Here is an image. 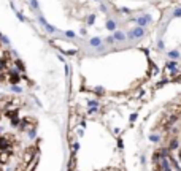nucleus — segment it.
<instances>
[{
    "label": "nucleus",
    "mask_w": 181,
    "mask_h": 171,
    "mask_svg": "<svg viewBox=\"0 0 181 171\" xmlns=\"http://www.w3.org/2000/svg\"><path fill=\"white\" fill-rule=\"evenodd\" d=\"M143 35H145V30L142 27H137V29H133L132 32L127 33V38H140V36H143Z\"/></svg>",
    "instance_id": "f257e3e1"
},
{
    "label": "nucleus",
    "mask_w": 181,
    "mask_h": 171,
    "mask_svg": "<svg viewBox=\"0 0 181 171\" xmlns=\"http://www.w3.org/2000/svg\"><path fill=\"white\" fill-rule=\"evenodd\" d=\"M38 22H40V24H41L46 30H48V32H51V33H53V32H56V29L53 27V25H49L48 22L45 21V18H43V16H38Z\"/></svg>",
    "instance_id": "f03ea898"
},
{
    "label": "nucleus",
    "mask_w": 181,
    "mask_h": 171,
    "mask_svg": "<svg viewBox=\"0 0 181 171\" xmlns=\"http://www.w3.org/2000/svg\"><path fill=\"white\" fill-rule=\"evenodd\" d=\"M100 43H102V40H100L99 36H95V38H92V40L89 41V45H91V46H94V48H99Z\"/></svg>",
    "instance_id": "7ed1b4c3"
},
{
    "label": "nucleus",
    "mask_w": 181,
    "mask_h": 171,
    "mask_svg": "<svg viewBox=\"0 0 181 171\" xmlns=\"http://www.w3.org/2000/svg\"><path fill=\"white\" fill-rule=\"evenodd\" d=\"M113 38H115V40H118V41H122V40H126V38H127V36H126V35H124V33H122V32H116V33H115V35H113Z\"/></svg>",
    "instance_id": "20e7f679"
},
{
    "label": "nucleus",
    "mask_w": 181,
    "mask_h": 171,
    "mask_svg": "<svg viewBox=\"0 0 181 171\" xmlns=\"http://www.w3.org/2000/svg\"><path fill=\"white\" fill-rule=\"evenodd\" d=\"M149 22V16H145V18H138V24H140V27L142 25H146Z\"/></svg>",
    "instance_id": "39448f33"
},
{
    "label": "nucleus",
    "mask_w": 181,
    "mask_h": 171,
    "mask_svg": "<svg viewBox=\"0 0 181 171\" xmlns=\"http://www.w3.org/2000/svg\"><path fill=\"white\" fill-rule=\"evenodd\" d=\"M106 29L108 30H116V22L115 21H108L106 22Z\"/></svg>",
    "instance_id": "423d86ee"
},
{
    "label": "nucleus",
    "mask_w": 181,
    "mask_h": 171,
    "mask_svg": "<svg viewBox=\"0 0 181 171\" xmlns=\"http://www.w3.org/2000/svg\"><path fill=\"white\" fill-rule=\"evenodd\" d=\"M167 56H169L170 59H178V57H180V52H178V51H170Z\"/></svg>",
    "instance_id": "0eeeda50"
},
{
    "label": "nucleus",
    "mask_w": 181,
    "mask_h": 171,
    "mask_svg": "<svg viewBox=\"0 0 181 171\" xmlns=\"http://www.w3.org/2000/svg\"><path fill=\"white\" fill-rule=\"evenodd\" d=\"M30 6H32L33 10H37L38 8V2H37V0H30Z\"/></svg>",
    "instance_id": "6e6552de"
},
{
    "label": "nucleus",
    "mask_w": 181,
    "mask_h": 171,
    "mask_svg": "<svg viewBox=\"0 0 181 171\" xmlns=\"http://www.w3.org/2000/svg\"><path fill=\"white\" fill-rule=\"evenodd\" d=\"M11 82H13V84L19 82V76H18V75H13V76H11Z\"/></svg>",
    "instance_id": "1a4fd4ad"
},
{
    "label": "nucleus",
    "mask_w": 181,
    "mask_h": 171,
    "mask_svg": "<svg viewBox=\"0 0 181 171\" xmlns=\"http://www.w3.org/2000/svg\"><path fill=\"white\" fill-rule=\"evenodd\" d=\"M0 41H3V45H10V40L8 38H6V36H0Z\"/></svg>",
    "instance_id": "9d476101"
},
{
    "label": "nucleus",
    "mask_w": 181,
    "mask_h": 171,
    "mask_svg": "<svg viewBox=\"0 0 181 171\" xmlns=\"http://www.w3.org/2000/svg\"><path fill=\"white\" fill-rule=\"evenodd\" d=\"M173 16H175V18H181V8H176L175 13H173Z\"/></svg>",
    "instance_id": "9b49d317"
},
{
    "label": "nucleus",
    "mask_w": 181,
    "mask_h": 171,
    "mask_svg": "<svg viewBox=\"0 0 181 171\" xmlns=\"http://www.w3.org/2000/svg\"><path fill=\"white\" fill-rule=\"evenodd\" d=\"M113 41H115V38H113V36H108V38H106V43H108V45H111Z\"/></svg>",
    "instance_id": "f8f14e48"
},
{
    "label": "nucleus",
    "mask_w": 181,
    "mask_h": 171,
    "mask_svg": "<svg viewBox=\"0 0 181 171\" xmlns=\"http://www.w3.org/2000/svg\"><path fill=\"white\" fill-rule=\"evenodd\" d=\"M94 21H95V19H94V16H91V18L88 19V22H89V24H94Z\"/></svg>",
    "instance_id": "ddd939ff"
},
{
    "label": "nucleus",
    "mask_w": 181,
    "mask_h": 171,
    "mask_svg": "<svg viewBox=\"0 0 181 171\" xmlns=\"http://www.w3.org/2000/svg\"><path fill=\"white\" fill-rule=\"evenodd\" d=\"M173 67H175V63H173V62H170V63H167V68H173Z\"/></svg>",
    "instance_id": "4468645a"
},
{
    "label": "nucleus",
    "mask_w": 181,
    "mask_h": 171,
    "mask_svg": "<svg viewBox=\"0 0 181 171\" xmlns=\"http://www.w3.org/2000/svg\"><path fill=\"white\" fill-rule=\"evenodd\" d=\"M67 36H70V38H73V36H75V33H73V32H67Z\"/></svg>",
    "instance_id": "2eb2a0df"
},
{
    "label": "nucleus",
    "mask_w": 181,
    "mask_h": 171,
    "mask_svg": "<svg viewBox=\"0 0 181 171\" xmlns=\"http://www.w3.org/2000/svg\"><path fill=\"white\" fill-rule=\"evenodd\" d=\"M157 46H159V49H162L164 48V41H159V45H157Z\"/></svg>",
    "instance_id": "dca6fc26"
}]
</instances>
